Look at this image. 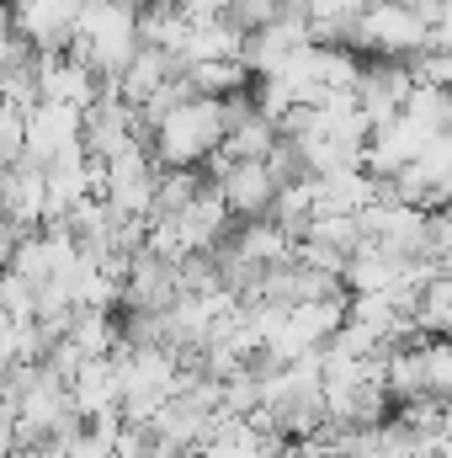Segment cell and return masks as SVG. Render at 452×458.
<instances>
[{
	"label": "cell",
	"instance_id": "cell-1",
	"mask_svg": "<svg viewBox=\"0 0 452 458\" xmlns=\"http://www.w3.org/2000/svg\"><path fill=\"white\" fill-rule=\"evenodd\" d=\"M70 54L86 59L102 81H117V70L138 54V5L133 0H86L70 32Z\"/></svg>",
	"mask_w": 452,
	"mask_h": 458
},
{
	"label": "cell",
	"instance_id": "cell-2",
	"mask_svg": "<svg viewBox=\"0 0 452 458\" xmlns=\"http://www.w3.org/2000/svg\"><path fill=\"white\" fill-rule=\"evenodd\" d=\"M219 139H224V113H219V102L187 97V102H176L171 113L149 128L144 144H149V155H155L160 171H203V160L219 149Z\"/></svg>",
	"mask_w": 452,
	"mask_h": 458
},
{
	"label": "cell",
	"instance_id": "cell-3",
	"mask_svg": "<svg viewBox=\"0 0 452 458\" xmlns=\"http://www.w3.org/2000/svg\"><path fill=\"white\" fill-rule=\"evenodd\" d=\"M203 165H208V176H203V182L219 192V203H224L229 219H239V225H245V219H266V208H272V192H277V187H272V176H266V165H261V160H224V155L213 149Z\"/></svg>",
	"mask_w": 452,
	"mask_h": 458
},
{
	"label": "cell",
	"instance_id": "cell-4",
	"mask_svg": "<svg viewBox=\"0 0 452 458\" xmlns=\"http://www.w3.org/2000/svg\"><path fill=\"white\" fill-rule=\"evenodd\" d=\"M155 176H160V165H155V155H149V144H138V149H128V155H117L102 165V203L113 208L117 219H149V208H155Z\"/></svg>",
	"mask_w": 452,
	"mask_h": 458
},
{
	"label": "cell",
	"instance_id": "cell-5",
	"mask_svg": "<svg viewBox=\"0 0 452 458\" xmlns=\"http://www.w3.org/2000/svg\"><path fill=\"white\" fill-rule=\"evenodd\" d=\"M149 133H144V123L138 113L128 107V102H117L113 91L102 86V97L80 113V149L91 155V160H117V155H128V149H138Z\"/></svg>",
	"mask_w": 452,
	"mask_h": 458
},
{
	"label": "cell",
	"instance_id": "cell-6",
	"mask_svg": "<svg viewBox=\"0 0 452 458\" xmlns=\"http://www.w3.org/2000/svg\"><path fill=\"white\" fill-rule=\"evenodd\" d=\"M32 75H38V102H59V107H75L86 113L96 97H102V75L75 59L70 48L59 54H32Z\"/></svg>",
	"mask_w": 452,
	"mask_h": 458
},
{
	"label": "cell",
	"instance_id": "cell-7",
	"mask_svg": "<svg viewBox=\"0 0 452 458\" xmlns=\"http://www.w3.org/2000/svg\"><path fill=\"white\" fill-rule=\"evenodd\" d=\"M80 5H86V0H5L11 27H16V38H21L32 54H59V48H70V32H75Z\"/></svg>",
	"mask_w": 452,
	"mask_h": 458
},
{
	"label": "cell",
	"instance_id": "cell-8",
	"mask_svg": "<svg viewBox=\"0 0 452 458\" xmlns=\"http://www.w3.org/2000/svg\"><path fill=\"white\" fill-rule=\"evenodd\" d=\"M80 144V113L75 107H59V102H32L21 113V160L27 165H48L59 160L64 149Z\"/></svg>",
	"mask_w": 452,
	"mask_h": 458
},
{
	"label": "cell",
	"instance_id": "cell-9",
	"mask_svg": "<svg viewBox=\"0 0 452 458\" xmlns=\"http://www.w3.org/2000/svg\"><path fill=\"white\" fill-rule=\"evenodd\" d=\"M298 48H309L304 16H277V21H266V27H255V32L245 38L239 64H245V75H250V70H255V75H277Z\"/></svg>",
	"mask_w": 452,
	"mask_h": 458
},
{
	"label": "cell",
	"instance_id": "cell-10",
	"mask_svg": "<svg viewBox=\"0 0 452 458\" xmlns=\"http://www.w3.org/2000/svg\"><path fill=\"white\" fill-rule=\"evenodd\" d=\"M0 219L16 234H32L48 219V198H43V171L16 160L11 171H0Z\"/></svg>",
	"mask_w": 452,
	"mask_h": 458
},
{
	"label": "cell",
	"instance_id": "cell-11",
	"mask_svg": "<svg viewBox=\"0 0 452 458\" xmlns=\"http://www.w3.org/2000/svg\"><path fill=\"white\" fill-rule=\"evenodd\" d=\"M64 394H70V411H75L80 421H96V416L117 411V400H122V389H117V357H91V362H80V373L64 384Z\"/></svg>",
	"mask_w": 452,
	"mask_h": 458
},
{
	"label": "cell",
	"instance_id": "cell-12",
	"mask_svg": "<svg viewBox=\"0 0 452 458\" xmlns=\"http://www.w3.org/2000/svg\"><path fill=\"white\" fill-rule=\"evenodd\" d=\"M59 342H70L80 357H113L117 352V315L113 310H70Z\"/></svg>",
	"mask_w": 452,
	"mask_h": 458
},
{
	"label": "cell",
	"instance_id": "cell-13",
	"mask_svg": "<svg viewBox=\"0 0 452 458\" xmlns=\"http://www.w3.org/2000/svg\"><path fill=\"white\" fill-rule=\"evenodd\" d=\"M272 144H277V128L250 107L239 123H229V128H224L219 155H224V160H266V155H272Z\"/></svg>",
	"mask_w": 452,
	"mask_h": 458
},
{
	"label": "cell",
	"instance_id": "cell-14",
	"mask_svg": "<svg viewBox=\"0 0 452 458\" xmlns=\"http://www.w3.org/2000/svg\"><path fill=\"white\" fill-rule=\"evenodd\" d=\"M415 378L426 400H448L452 394V346L448 342H415Z\"/></svg>",
	"mask_w": 452,
	"mask_h": 458
},
{
	"label": "cell",
	"instance_id": "cell-15",
	"mask_svg": "<svg viewBox=\"0 0 452 458\" xmlns=\"http://www.w3.org/2000/svg\"><path fill=\"white\" fill-rule=\"evenodd\" d=\"M197 192H203V171H160L155 176V208H149V219H176Z\"/></svg>",
	"mask_w": 452,
	"mask_h": 458
},
{
	"label": "cell",
	"instance_id": "cell-16",
	"mask_svg": "<svg viewBox=\"0 0 452 458\" xmlns=\"http://www.w3.org/2000/svg\"><path fill=\"white\" fill-rule=\"evenodd\" d=\"M133 458H187L181 448H171V443H160V437H138V448H133Z\"/></svg>",
	"mask_w": 452,
	"mask_h": 458
},
{
	"label": "cell",
	"instance_id": "cell-17",
	"mask_svg": "<svg viewBox=\"0 0 452 458\" xmlns=\"http://www.w3.org/2000/svg\"><path fill=\"white\" fill-rule=\"evenodd\" d=\"M176 5H181L187 16H224L234 0H176Z\"/></svg>",
	"mask_w": 452,
	"mask_h": 458
}]
</instances>
